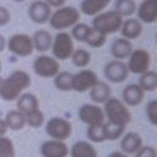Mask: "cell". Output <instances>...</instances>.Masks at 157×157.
Returning <instances> with one entry per match:
<instances>
[{
    "label": "cell",
    "mask_w": 157,
    "mask_h": 157,
    "mask_svg": "<svg viewBox=\"0 0 157 157\" xmlns=\"http://www.w3.org/2000/svg\"><path fill=\"white\" fill-rule=\"evenodd\" d=\"M31 76L23 70H15L0 82V98L6 102L16 101L31 86Z\"/></svg>",
    "instance_id": "obj_1"
},
{
    "label": "cell",
    "mask_w": 157,
    "mask_h": 157,
    "mask_svg": "<svg viewBox=\"0 0 157 157\" xmlns=\"http://www.w3.org/2000/svg\"><path fill=\"white\" fill-rule=\"evenodd\" d=\"M103 104H104L103 113H104V117L108 118V121L115 123L124 128L130 123L131 113H130L128 105H125L123 101H120L115 97H110Z\"/></svg>",
    "instance_id": "obj_2"
},
{
    "label": "cell",
    "mask_w": 157,
    "mask_h": 157,
    "mask_svg": "<svg viewBox=\"0 0 157 157\" xmlns=\"http://www.w3.org/2000/svg\"><path fill=\"white\" fill-rule=\"evenodd\" d=\"M80 11L74 6H61L54 12H52L49 18V25L52 28L60 31H64L66 28H70L78 23L80 21Z\"/></svg>",
    "instance_id": "obj_3"
},
{
    "label": "cell",
    "mask_w": 157,
    "mask_h": 157,
    "mask_svg": "<svg viewBox=\"0 0 157 157\" xmlns=\"http://www.w3.org/2000/svg\"><path fill=\"white\" fill-rule=\"evenodd\" d=\"M121 23H123V17L115 10H110V11H102L98 15L93 16L92 27L102 32L103 34L108 36L118 32L121 27Z\"/></svg>",
    "instance_id": "obj_4"
},
{
    "label": "cell",
    "mask_w": 157,
    "mask_h": 157,
    "mask_svg": "<svg viewBox=\"0 0 157 157\" xmlns=\"http://www.w3.org/2000/svg\"><path fill=\"white\" fill-rule=\"evenodd\" d=\"M52 53L53 58L56 60H66L71 56L74 49V42L70 36V33L65 31H60L56 33V36L53 38L52 42Z\"/></svg>",
    "instance_id": "obj_5"
},
{
    "label": "cell",
    "mask_w": 157,
    "mask_h": 157,
    "mask_svg": "<svg viewBox=\"0 0 157 157\" xmlns=\"http://www.w3.org/2000/svg\"><path fill=\"white\" fill-rule=\"evenodd\" d=\"M45 132L53 140L65 141L72 134V124L67 119L53 117L45 124Z\"/></svg>",
    "instance_id": "obj_6"
},
{
    "label": "cell",
    "mask_w": 157,
    "mask_h": 157,
    "mask_svg": "<svg viewBox=\"0 0 157 157\" xmlns=\"http://www.w3.org/2000/svg\"><path fill=\"white\" fill-rule=\"evenodd\" d=\"M6 45L12 54L22 58L29 56L34 50L32 37H29L26 33H16L11 36L6 42Z\"/></svg>",
    "instance_id": "obj_7"
},
{
    "label": "cell",
    "mask_w": 157,
    "mask_h": 157,
    "mask_svg": "<svg viewBox=\"0 0 157 157\" xmlns=\"http://www.w3.org/2000/svg\"><path fill=\"white\" fill-rule=\"evenodd\" d=\"M129 72L144 74L150 70L151 66V54L146 49H135L129 55V61L126 64Z\"/></svg>",
    "instance_id": "obj_8"
},
{
    "label": "cell",
    "mask_w": 157,
    "mask_h": 157,
    "mask_svg": "<svg viewBox=\"0 0 157 157\" xmlns=\"http://www.w3.org/2000/svg\"><path fill=\"white\" fill-rule=\"evenodd\" d=\"M33 71L40 77H54L60 71V64L55 58L43 54L34 59Z\"/></svg>",
    "instance_id": "obj_9"
},
{
    "label": "cell",
    "mask_w": 157,
    "mask_h": 157,
    "mask_svg": "<svg viewBox=\"0 0 157 157\" xmlns=\"http://www.w3.org/2000/svg\"><path fill=\"white\" fill-rule=\"evenodd\" d=\"M78 118L82 123L87 126L90 125H101L104 124V113L103 109L99 108L97 104L86 103L80 107L78 109Z\"/></svg>",
    "instance_id": "obj_10"
},
{
    "label": "cell",
    "mask_w": 157,
    "mask_h": 157,
    "mask_svg": "<svg viewBox=\"0 0 157 157\" xmlns=\"http://www.w3.org/2000/svg\"><path fill=\"white\" fill-rule=\"evenodd\" d=\"M104 76L109 82L120 83L129 76V70L123 60H112L104 65Z\"/></svg>",
    "instance_id": "obj_11"
},
{
    "label": "cell",
    "mask_w": 157,
    "mask_h": 157,
    "mask_svg": "<svg viewBox=\"0 0 157 157\" xmlns=\"http://www.w3.org/2000/svg\"><path fill=\"white\" fill-rule=\"evenodd\" d=\"M98 81V77L94 71L83 69L76 74H72V91L76 92H87L92 88V86Z\"/></svg>",
    "instance_id": "obj_12"
},
{
    "label": "cell",
    "mask_w": 157,
    "mask_h": 157,
    "mask_svg": "<svg viewBox=\"0 0 157 157\" xmlns=\"http://www.w3.org/2000/svg\"><path fill=\"white\" fill-rule=\"evenodd\" d=\"M27 15L32 22L37 25H44L50 18L52 7L44 0H37V1H33L28 6Z\"/></svg>",
    "instance_id": "obj_13"
},
{
    "label": "cell",
    "mask_w": 157,
    "mask_h": 157,
    "mask_svg": "<svg viewBox=\"0 0 157 157\" xmlns=\"http://www.w3.org/2000/svg\"><path fill=\"white\" fill-rule=\"evenodd\" d=\"M40 155L42 157H67L69 146L65 141L50 139L40 145Z\"/></svg>",
    "instance_id": "obj_14"
},
{
    "label": "cell",
    "mask_w": 157,
    "mask_h": 157,
    "mask_svg": "<svg viewBox=\"0 0 157 157\" xmlns=\"http://www.w3.org/2000/svg\"><path fill=\"white\" fill-rule=\"evenodd\" d=\"M136 11L140 22L155 23L157 20V0H142L136 7Z\"/></svg>",
    "instance_id": "obj_15"
},
{
    "label": "cell",
    "mask_w": 157,
    "mask_h": 157,
    "mask_svg": "<svg viewBox=\"0 0 157 157\" xmlns=\"http://www.w3.org/2000/svg\"><path fill=\"white\" fill-rule=\"evenodd\" d=\"M142 146V137L139 132L129 131L123 134L120 140V148L121 152L125 155H135Z\"/></svg>",
    "instance_id": "obj_16"
},
{
    "label": "cell",
    "mask_w": 157,
    "mask_h": 157,
    "mask_svg": "<svg viewBox=\"0 0 157 157\" xmlns=\"http://www.w3.org/2000/svg\"><path fill=\"white\" fill-rule=\"evenodd\" d=\"M121 97H123V102L125 105L135 107L142 102V99L145 97V92L137 83H130L124 87Z\"/></svg>",
    "instance_id": "obj_17"
},
{
    "label": "cell",
    "mask_w": 157,
    "mask_h": 157,
    "mask_svg": "<svg viewBox=\"0 0 157 157\" xmlns=\"http://www.w3.org/2000/svg\"><path fill=\"white\" fill-rule=\"evenodd\" d=\"M142 31H144L142 23L137 18H132V17L123 21L121 27H120V32H121L123 38L129 39V40L139 38L141 36Z\"/></svg>",
    "instance_id": "obj_18"
},
{
    "label": "cell",
    "mask_w": 157,
    "mask_h": 157,
    "mask_svg": "<svg viewBox=\"0 0 157 157\" xmlns=\"http://www.w3.org/2000/svg\"><path fill=\"white\" fill-rule=\"evenodd\" d=\"M131 52H132L131 42L129 39L123 38V37L114 39L112 45H110V53L117 60H123V59L129 58Z\"/></svg>",
    "instance_id": "obj_19"
},
{
    "label": "cell",
    "mask_w": 157,
    "mask_h": 157,
    "mask_svg": "<svg viewBox=\"0 0 157 157\" xmlns=\"http://www.w3.org/2000/svg\"><path fill=\"white\" fill-rule=\"evenodd\" d=\"M90 97L91 99L99 104V103H104L107 102L110 97H112V90H110V86L107 83V82H103V81H97L92 88L90 90Z\"/></svg>",
    "instance_id": "obj_20"
},
{
    "label": "cell",
    "mask_w": 157,
    "mask_h": 157,
    "mask_svg": "<svg viewBox=\"0 0 157 157\" xmlns=\"http://www.w3.org/2000/svg\"><path fill=\"white\" fill-rule=\"evenodd\" d=\"M71 157H98L96 147L88 141H77L70 148Z\"/></svg>",
    "instance_id": "obj_21"
},
{
    "label": "cell",
    "mask_w": 157,
    "mask_h": 157,
    "mask_svg": "<svg viewBox=\"0 0 157 157\" xmlns=\"http://www.w3.org/2000/svg\"><path fill=\"white\" fill-rule=\"evenodd\" d=\"M32 42H33V48L36 50H38L40 53H44V52H47L52 48L53 37H52L49 31L39 29V31L34 32V34L32 37Z\"/></svg>",
    "instance_id": "obj_22"
},
{
    "label": "cell",
    "mask_w": 157,
    "mask_h": 157,
    "mask_svg": "<svg viewBox=\"0 0 157 157\" xmlns=\"http://www.w3.org/2000/svg\"><path fill=\"white\" fill-rule=\"evenodd\" d=\"M16 101H17V110L22 112L25 115L27 113L39 108V102H38L37 96H34L33 93H29V92L22 93Z\"/></svg>",
    "instance_id": "obj_23"
},
{
    "label": "cell",
    "mask_w": 157,
    "mask_h": 157,
    "mask_svg": "<svg viewBox=\"0 0 157 157\" xmlns=\"http://www.w3.org/2000/svg\"><path fill=\"white\" fill-rule=\"evenodd\" d=\"M6 125H7V129L10 130H13V131H17V130H22L26 125V115L17 110V109H12V110H9L4 118Z\"/></svg>",
    "instance_id": "obj_24"
},
{
    "label": "cell",
    "mask_w": 157,
    "mask_h": 157,
    "mask_svg": "<svg viewBox=\"0 0 157 157\" xmlns=\"http://www.w3.org/2000/svg\"><path fill=\"white\" fill-rule=\"evenodd\" d=\"M110 0H82L80 10L87 16H96L102 12L108 5Z\"/></svg>",
    "instance_id": "obj_25"
},
{
    "label": "cell",
    "mask_w": 157,
    "mask_h": 157,
    "mask_svg": "<svg viewBox=\"0 0 157 157\" xmlns=\"http://www.w3.org/2000/svg\"><path fill=\"white\" fill-rule=\"evenodd\" d=\"M139 86L144 92H153L157 88V74L153 70H148L140 76Z\"/></svg>",
    "instance_id": "obj_26"
},
{
    "label": "cell",
    "mask_w": 157,
    "mask_h": 157,
    "mask_svg": "<svg viewBox=\"0 0 157 157\" xmlns=\"http://www.w3.org/2000/svg\"><path fill=\"white\" fill-rule=\"evenodd\" d=\"M72 74L69 71H59L54 76V85L59 91L69 92L72 91Z\"/></svg>",
    "instance_id": "obj_27"
},
{
    "label": "cell",
    "mask_w": 157,
    "mask_h": 157,
    "mask_svg": "<svg viewBox=\"0 0 157 157\" xmlns=\"http://www.w3.org/2000/svg\"><path fill=\"white\" fill-rule=\"evenodd\" d=\"M103 129H104V135H105V140H109V141H114V140H118L119 137L123 136L124 131H125V128L121 126V125H118L115 123H110V121H107L103 124Z\"/></svg>",
    "instance_id": "obj_28"
},
{
    "label": "cell",
    "mask_w": 157,
    "mask_h": 157,
    "mask_svg": "<svg viewBox=\"0 0 157 157\" xmlns=\"http://www.w3.org/2000/svg\"><path fill=\"white\" fill-rule=\"evenodd\" d=\"M70 58L72 60V64L77 67H86L91 63V53L82 48L74 50Z\"/></svg>",
    "instance_id": "obj_29"
},
{
    "label": "cell",
    "mask_w": 157,
    "mask_h": 157,
    "mask_svg": "<svg viewBox=\"0 0 157 157\" xmlns=\"http://www.w3.org/2000/svg\"><path fill=\"white\" fill-rule=\"evenodd\" d=\"M136 2L135 0H117L115 1V11L121 17L131 16L136 11Z\"/></svg>",
    "instance_id": "obj_30"
},
{
    "label": "cell",
    "mask_w": 157,
    "mask_h": 157,
    "mask_svg": "<svg viewBox=\"0 0 157 157\" xmlns=\"http://www.w3.org/2000/svg\"><path fill=\"white\" fill-rule=\"evenodd\" d=\"M105 40H107V36L103 34L102 32L94 29L93 27H91L90 32H88V36L86 38V43L91 47V48H101L105 44Z\"/></svg>",
    "instance_id": "obj_31"
},
{
    "label": "cell",
    "mask_w": 157,
    "mask_h": 157,
    "mask_svg": "<svg viewBox=\"0 0 157 157\" xmlns=\"http://www.w3.org/2000/svg\"><path fill=\"white\" fill-rule=\"evenodd\" d=\"M87 137L91 142H96V144H101L105 141V135H104V129H103V124L101 125H90L87 128Z\"/></svg>",
    "instance_id": "obj_32"
},
{
    "label": "cell",
    "mask_w": 157,
    "mask_h": 157,
    "mask_svg": "<svg viewBox=\"0 0 157 157\" xmlns=\"http://www.w3.org/2000/svg\"><path fill=\"white\" fill-rule=\"evenodd\" d=\"M15 145L10 137L0 136V157H15Z\"/></svg>",
    "instance_id": "obj_33"
},
{
    "label": "cell",
    "mask_w": 157,
    "mask_h": 157,
    "mask_svg": "<svg viewBox=\"0 0 157 157\" xmlns=\"http://www.w3.org/2000/svg\"><path fill=\"white\" fill-rule=\"evenodd\" d=\"M72 29H71V38H74V39H76L77 42H85L86 40V38H87V36H88V32H90V29H91V27L88 26V25H86V23H76L75 26H72L71 27Z\"/></svg>",
    "instance_id": "obj_34"
},
{
    "label": "cell",
    "mask_w": 157,
    "mask_h": 157,
    "mask_svg": "<svg viewBox=\"0 0 157 157\" xmlns=\"http://www.w3.org/2000/svg\"><path fill=\"white\" fill-rule=\"evenodd\" d=\"M43 123H44V114L39 108L26 114V125H29L31 128H39L43 125Z\"/></svg>",
    "instance_id": "obj_35"
},
{
    "label": "cell",
    "mask_w": 157,
    "mask_h": 157,
    "mask_svg": "<svg viewBox=\"0 0 157 157\" xmlns=\"http://www.w3.org/2000/svg\"><path fill=\"white\" fill-rule=\"evenodd\" d=\"M146 115L152 125H157V101L152 99L146 105Z\"/></svg>",
    "instance_id": "obj_36"
},
{
    "label": "cell",
    "mask_w": 157,
    "mask_h": 157,
    "mask_svg": "<svg viewBox=\"0 0 157 157\" xmlns=\"http://www.w3.org/2000/svg\"><path fill=\"white\" fill-rule=\"evenodd\" d=\"M135 157H157V151L153 146H141L135 153Z\"/></svg>",
    "instance_id": "obj_37"
},
{
    "label": "cell",
    "mask_w": 157,
    "mask_h": 157,
    "mask_svg": "<svg viewBox=\"0 0 157 157\" xmlns=\"http://www.w3.org/2000/svg\"><path fill=\"white\" fill-rule=\"evenodd\" d=\"M11 21V13L5 6H0V27L6 26Z\"/></svg>",
    "instance_id": "obj_38"
},
{
    "label": "cell",
    "mask_w": 157,
    "mask_h": 157,
    "mask_svg": "<svg viewBox=\"0 0 157 157\" xmlns=\"http://www.w3.org/2000/svg\"><path fill=\"white\" fill-rule=\"evenodd\" d=\"M50 7H56V9H59V7H61V6H64V4H65V1L66 0H44Z\"/></svg>",
    "instance_id": "obj_39"
},
{
    "label": "cell",
    "mask_w": 157,
    "mask_h": 157,
    "mask_svg": "<svg viewBox=\"0 0 157 157\" xmlns=\"http://www.w3.org/2000/svg\"><path fill=\"white\" fill-rule=\"evenodd\" d=\"M7 125H6V123H5V120L4 119H0V136H5L6 135V132H7Z\"/></svg>",
    "instance_id": "obj_40"
},
{
    "label": "cell",
    "mask_w": 157,
    "mask_h": 157,
    "mask_svg": "<svg viewBox=\"0 0 157 157\" xmlns=\"http://www.w3.org/2000/svg\"><path fill=\"white\" fill-rule=\"evenodd\" d=\"M107 157H129V155H125V153L121 152V151H114V152L109 153Z\"/></svg>",
    "instance_id": "obj_41"
},
{
    "label": "cell",
    "mask_w": 157,
    "mask_h": 157,
    "mask_svg": "<svg viewBox=\"0 0 157 157\" xmlns=\"http://www.w3.org/2000/svg\"><path fill=\"white\" fill-rule=\"evenodd\" d=\"M5 47H6V39L2 34H0V53L5 49Z\"/></svg>",
    "instance_id": "obj_42"
},
{
    "label": "cell",
    "mask_w": 157,
    "mask_h": 157,
    "mask_svg": "<svg viewBox=\"0 0 157 157\" xmlns=\"http://www.w3.org/2000/svg\"><path fill=\"white\" fill-rule=\"evenodd\" d=\"M1 80L2 78H1V60H0V82H1Z\"/></svg>",
    "instance_id": "obj_43"
},
{
    "label": "cell",
    "mask_w": 157,
    "mask_h": 157,
    "mask_svg": "<svg viewBox=\"0 0 157 157\" xmlns=\"http://www.w3.org/2000/svg\"><path fill=\"white\" fill-rule=\"evenodd\" d=\"M11 1H15V2H23L25 0H11Z\"/></svg>",
    "instance_id": "obj_44"
}]
</instances>
